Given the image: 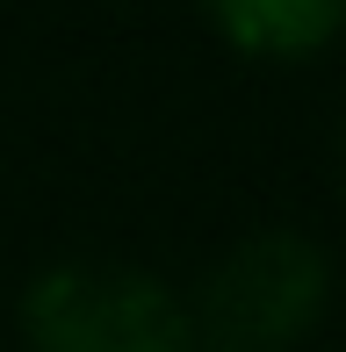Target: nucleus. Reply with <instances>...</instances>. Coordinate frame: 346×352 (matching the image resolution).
<instances>
[{
    "label": "nucleus",
    "instance_id": "f03ea898",
    "mask_svg": "<svg viewBox=\"0 0 346 352\" xmlns=\"http://www.w3.org/2000/svg\"><path fill=\"white\" fill-rule=\"evenodd\" d=\"M325 295H332L325 252L296 230H260L216 259L187 324H195V345L210 352H289L318 331Z\"/></svg>",
    "mask_w": 346,
    "mask_h": 352
},
{
    "label": "nucleus",
    "instance_id": "7ed1b4c3",
    "mask_svg": "<svg viewBox=\"0 0 346 352\" xmlns=\"http://www.w3.org/2000/svg\"><path fill=\"white\" fill-rule=\"evenodd\" d=\"M210 29L245 58H318L346 29V0H202Z\"/></svg>",
    "mask_w": 346,
    "mask_h": 352
},
{
    "label": "nucleus",
    "instance_id": "f257e3e1",
    "mask_svg": "<svg viewBox=\"0 0 346 352\" xmlns=\"http://www.w3.org/2000/svg\"><path fill=\"white\" fill-rule=\"evenodd\" d=\"M22 331L37 352H195L187 302L123 259H58L29 280Z\"/></svg>",
    "mask_w": 346,
    "mask_h": 352
}]
</instances>
